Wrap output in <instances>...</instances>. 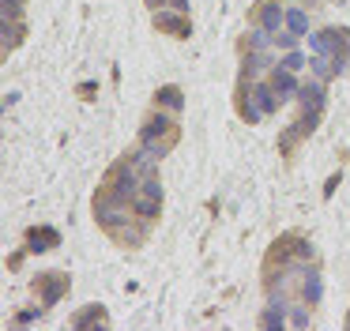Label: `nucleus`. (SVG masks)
<instances>
[{"label":"nucleus","instance_id":"14","mask_svg":"<svg viewBox=\"0 0 350 331\" xmlns=\"http://www.w3.org/2000/svg\"><path fill=\"white\" fill-rule=\"evenodd\" d=\"M347 328H350V316H347Z\"/></svg>","mask_w":350,"mask_h":331},{"label":"nucleus","instance_id":"5","mask_svg":"<svg viewBox=\"0 0 350 331\" xmlns=\"http://www.w3.org/2000/svg\"><path fill=\"white\" fill-rule=\"evenodd\" d=\"M154 30H162L170 38H189L192 19H189V12H177V8H159L154 12Z\"/></svg>","mask_w":350,"mask_h":331},{"label":"nucleus","instance_id":"10","mask_svg":"<svg viewBox=\"0 0 350 331\" xmlns=\"http://www.w3.org/2000/svg\"><path fill=\"white\" fill-rule=\"evenodd\" d=\"M335 185H339V173H332V177H327V185H324V196H332V192H335Z\"/></svg>","mask_w":350,"mask_h":331},{"label":"nucleus","instance_id":"4","mask_svg":"<svg viewBox=\"0 0 350 331\" xmlns=\"http://www.w3.org/2000/svg\"><path fill=\"white\" fill-rule=\"evenodd\" d=\"M68 286H72V278L64 275V271H46V275L34 278V293H38L42 308L57 305V301H61L64 293H68Z\"/></svg>","mask_w":350,"mask_h":331},{"label":"nucleus","instance_id":"8","mask_svg":"<svg viewBox=\"0 0 350 331\" xmlns=\"http://www.w3.org/2000/svg\"><path fill=\"white\" fill-rule=\"evenodd\" d=\"M154 105L174 113V117H181L185 113V90L177 87V83H166V87H159V94H154Z\"/></svg>","mask_w":350,"mask_h":331},{"label":"nucleus","instance_id":"3","mask_svg":"<svg viewBox=\"0 0 350 331\" xmlns=\"http://www.w3.org/2000/svg\"><path fill=\"white\" fill-rule=\"evenodd\" d=\"M286 23V0H256L249 12V27H260L267 34H279Z\"/></svg>","mask_w":350,"mask_h":331},{"label":"nucleus","instance_id":"2","mask_svg":"<svg viewBox=\"0 0 350 331\" xmlns=\"http://www.w3.org/2000/svg\"><path fill=\"white\" fill-rule=\"evenodd\" d=\"M132 215L144 218V222H154L162 215V181L159 177H147L139 185V192L132 196Z\"/></svg>","mask_w":350,"mask_h":331},{"label":"nucleus","instance_id":"13","mask_svg":"<svg viewBox=\"0 0 350 331\" xmlns=\"http://www.w3.org/2000/svg\"><path fill=\"white\" fill-rule=\"evenodd\" d=\"M170 8H177V12H189V0H170Z\"/></svg>","mask_w":350,"mask_h":331},{"label":"nucleus","instance_id":"1","mask_svg":"<svg viewBox=\"0 0 350 331\" xmlns=\"http://www.w3.org/2000/svg\"><path fill=\"white\" fill-rule=\"evenodd\" d=\"M136 143H139L144 150H151L154 158L170 155V150L181 143V117H174V113H166V109H159V105H151L147 120L139 124Z\"/></svg>","mask_w":350,"mask_h":331},{"label":"nucleus","instance_id":"12","mask_svg":"<svg viewBox=\"0 0 350 331\" xmlns=\"http://www.w3.org/2000/svg\"><path fill=\"white\" fill-rule=\"evenodd\" d=\"M147 8H151V12H159V8H170V0H147Z\"/></svg>","mask_w":350,"mask_h":331},{"label":"nucleus","instance_id":"6","mask_svg":"<svg viewBox=\"0 0 350 331\" xmlns=\"http://www.w3.org/2000/svg\"><path fill=\"white\" fill-rule=\"evenodd\" d=\"M57 245H61V233L53 226H31L27 230V252H49Z\"/></svg>","mask_w":350,"mask_h":331},{"label":"nucleus","instance_id":"11","mask_svg":"<svg viewBox=\"0 0 350 331\" xmlns=\"http://www.w3.org/2000/svg\"><path fill=\"white\" fill-rule=\"evenodd\" d=\"M79 98H94V83H83V87H79Z\"/></svg>","mask_w":350,"mask_h":331},{"label":"nucleus","instance_id":"9","mask_svg":"<svg viewBox=\"0 0 350 331\" xmlns=\"http://www.w3.org/2000/svg\"><path fill=\"white\" fill-rule=\"evenodd\" d=\"M109 316H106V308L102 305H87L83 313H76L72 316V328H91V323H106Z\"/></svg>","mask_w":350,"mask_h":331},{"label":"nucleus","instance_id":"7","mask_svg":"<svg viewBox=\"0 0 350 331\" xmlns=\"http://www.w3.org/2000/svg\"><path fill=\"white\" fill-rule=\"evenodd\" d=\"M282 30L294 38H309V8L305 4H286V23H282Z\"/></svg>","mask_w":350,"mask_h":331}]
</instances>
